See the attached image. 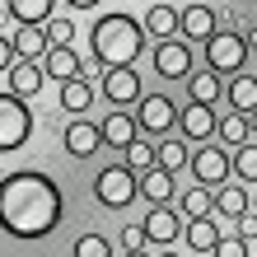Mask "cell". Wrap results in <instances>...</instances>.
<instances>
[{"instance_id": "cell-1", "label": "cell", "mask_w": 257, "mask_h": 257, "mask_svg": "<svg viewBox=\"0 0 257 257\" xmlns=\"http://www.w3.org/2000/svg\"><path fill=\"white\" fill-rule=\"evenodd\" d=\"M66 215V196L56 187L52 173L19 169L0 178V229L19 243H38V238L56 234V224Z\"/></svg>"}, {"instance_id": "cell-2", "label": "cell", "mask_w": 257, "mask_h": 257, "mask_svg": "<svg viewBox=\"0 0 257 257\" xmlns=\"http://www.w3.org/2000/svg\"><path fill=\"white\" fill-rule=\"evenodd\" d=\"M145 24L131 19V14L112 10V14H98L89 24V52H94L98 66H136L145 52Z\"/></svg>"}, {"instance_id": "cell-3", "label": "cell", "mask_w": 257, "mask_h": 257, "mask_svg": "<svg viewBox=\"0 0 257 257\" xmlns=\"http://www.w3.org/2000/svg\"><path fill=\"white\" fill-rule=\"evenodd\" d=\"M136 196H141V173L131 169V164H108V169L94 173V201L103 210H126Z\"/></svg>"}, {"instance_id": "cell-4", "label": "cell", "mask_w": 257, "mask_h": 257, "mask_svg": "<svg viewBox=\"0 0 257 257\" xmlns=\"http://www.w3.org/2000/svg\"><path fill=\"white\" fill-rule=\"evenodd\" d=\"M28 136H33V108H28L24 94L5 89V94H0V155L24 150Z\"/></svg>"}, {"instance_id": "cell-5", "label": "cell", "mask_w": 257, "mask_h": 257, "mask_svg": "<svg viewBox=\"0 0 257 257\" xmlns=\"http://www.w3.org/2000/svg\"><path fill=\"white\" fill-rule=\"evenodd\" d=\"M248 38L243 33H234L229 24L224 28H215V33L206 38V66L210 70H220V75H238L243 70V61H248Z\"/></svg>"}, {"instance_id": "cell-6", "label": "cell", "mask_w": 257, "mask_h": 257, "mask_svg": "<svg viewBox=\"0 0 257 257\" xmlns=\"http://www.w3.org/2000/svg\"><path fill=\"white\" fill-rule=\"evenodd\" d=\"M98 94L108 98L112 108H131V103L145 98V89H141L136 66H103V70H98Z\"/></svg>"}, {"instance_id": "cell-7", "label": "cell", "mask_w": 257, "mask_h": 257, "mask_svg": "<svg viewBox=\"0 0 257 257\" xmlns=\"http://www.w3.org/2000/svg\"><path fill=\"white\" fill-rule=\"evenodd\" d=\"M192 173L201 187H224V178H234V150L229 145H201L192 155Z\"/></svg>"}, {"instance_id": "cell-8", "label": "cell", "mask_w": 257, "mask_h": 257, "mask_svg": "<svg viewBox=\"0 0 257 257\" xmlns=\"http://www.w3.org/2000/svg\"><path fill=\"white\" fill-rule=\"evenodd\" d=\"M155 70H159V80H187L192 75V42L187 38H164L155 42Z\"/></svg>"}, {"instance_id": "cell-9", "label": "cell", "mask_w": 257, "mask_h": 257, "mask_svg": "<svg viewBox=\"0 0 257 257\" xmlns=\"http://www.w3.org/2000/svg\"><path fill=\"white\" fill-rule=\"evenodd\" d=\"M178 112H183V108H173L169 94H150V98L136 103V122H141L145 136H169L178 126Z\"/></svg>"}, {"instance_id": "cell-10", "label": "cell", "mask_w": 257, "mask_h": 257, "mask_svg": "<svg viewBox=\"0 0 257 257\" xmlns=\"http://www.w3.org/2000/svg\"><path fill=\"white\" fill-rule=\"evenodd\" d=\"M178 131L187 136V141L196 145H206L210 136H220V117H215V103H201V98H192L183 112H178Z\"/></svg>"}, {"instance_id": "cell-11", "label": "cell", "mask_w": 257, "mask_h": 257, "mask_svg": "<svg viewBox=\"0 0 257 257\" xmlns=\"http://www.w3.org/2000/svg\"><path fill=\"white\" fill-rule=\"evenodd\" d=\"M98 150H103V126L84 122V112L70 117V126H66V155L70 159H94Z\"/></svg>"}, {"instance_id": "cell-12", "label": "cell", "mask_w": 257, "mask_h": 257, "mask_svg": "<svg viewBox=\"0 0 257 257\" xmlns=\"http://www.w3.org/2000/svg\"><path fill=\"white\" fill-rule=\"evenodd\" d=\"M145 234H150V243H178L183 238V215L169 206V201H155L150 206V215H145Z\"/></svg>"}, {"instance_id": "cell-13", "label": "cell", "mask_w": 257, "mask_h": 257, "mask_svg": "<svg viewBox=\"0 0 257 257\" xmlns=\"http://www.w3.org/2000/svg\"><path fill=\"white\" fill-rule=\"evenodd\" d=\"M47 80H52V75H47V66H42V61H33V56H19V61L10 66V89H14V94H24V98H38Z\"/></svg>"}, {"instance_id": "cell-14", "label": "cell", "mask_w": 257, "mask_h": 257, "mask_svg": "<svg viewBox=\"0 0 257 257\" xmlns=\"http://www.w3.org/2000/svg\"><path fill=\"white\" fill-rule=\"evenodd\" d=\"M42 66H47L52 80H75V75H84V56L75 52V42H52Z\"/></svg>"}, {"instance_id": "cell-15", "label": "cell", "mask_w": 257, "mask_h": 257, "mask_svg": "<svg viewBox=\"0 0 257 257\" xmlns=\"http://www.w3.org/2000/svg\"><path fill=\"white\" fill-rule=\"evenodd\" d=\"M215 28H220V14L210 10V5H187V10H183V24H178V38H187V42H206Z\"/></svg>"}, {"instance_id": "cell-16", "label": "cell", "mask_w": 257, "mask_h": 257, "mask_svg": "<svg viewBox=\"0 0 257 257\" xmlns=\"http://www.w3.org/2000/svg\"><path fill=\"white\" fill-rule=\"evenodd\" d=\"M98 126H103V145H112V150H126L136 136H141V122H136L126 108H112Z\"/></svg>"}, {"instance_id": "cell-17", "label": "cell", "mask_w": 257, "mask_h": 257, "mask_svg": "<svg viewBox=\"0 0 257 257\" xmlns=\"http://www.w3.org/2000/svg\"><path fill=\"white\" fill-rule=\"evenodd\" d=\"M173 169H164V164H150V169L141 173V196H145V206H155V201H173Z\"/></svg>"}, {"instance_id": "cell-18", "label": "cell", "mask_w": 257, "mask_h": 257, "mask_svg": "<svg viewBox=\"0 0 257 257\" xmlns=\"http://www.w3.org/2000/svg\"><path fill=\"white\" fill-rule=\"evenodd\" d=\"M220 224L215 220H210V215H196V220H187V248L183 252H196V257H215V243H220Z\"/></svg>"}, {"instance_id": "cell-19", "label": "cell", "mask_w": 257, "mask_h": 257, "mask_svg": "<svg viewBox=\"0 0 257 257\" xmlns=\"http://www.w3.org/2000/svg\"><path fill=\"white\" fill-rule=\"evenodd\" d=\"M89 103H94V75H75V80H61V108L70 117L89 112Z\"/></svg>"}, {"instance_id": "cell-20", "label": "cell", "mask_w": 257, "mask_h": 257, "mask_svg": "<svg viewBox=\"0 0 257 257\" xmlns=\"http://www.w3.org/2000/svg\"><path fill=\"white\" fill-rule=\"evenodd\" d=\"M14 47H19V56L42 61V56H47V47H52L47 24H14Z\"/></svg>"}, {"instance_id": "cell-21", "label": "cell", "mask_w": 257, "mask_h": 257, "mask_svg": "<svg viewBox=\"0 0 257 257\" xmlns=\"http://www.w3.org/2000/svg\"><path fill=\"white\" fill-rule=\"evenodd\" d=\"M145 33L155 38V42H164V38H178V24H183V10H173V5H150V14H145Z\"/></svg>"}, {"instance_id": "cell-22", "label": "cell", "mask_w": 257, "mask_h": 257, "mask_svg": "<svg viewBox=\"0 0 257 257\" xmlns=\"http://www.w3.org/2000/svg\"><path fill=\"white\" fill-rule=\"evenodd\" d=\"M224 98H229V108L238 112H257V75H229V89H224Z\"/></svg>"}, {"instance_id": "cell-23", "label": "cell", "mask_w": 257, "mask_h": 257, "mask_svg": "<svg viewBox=\"0 0 257 257\" xmlns=\"http://www.w3.org/2000/svg\"><path fill=\"white\" fill-rule=\"evenodd\" d=\"M187 98H201V103H220L224 98V84H220V70H192L187 75Z\"/></svg>"}, {"instance_id": "cell-24", "label": "cell", "mask_w": 257, "mask_h": 257, "mask_svg": "<svg viewBox=\"0 0 257 257\" xmlns=\"http://www.w3.org/2000/svg\"><path fill=\"white\" fill-rule=\"evenodd\" d=\"M56 0H5V14L14 24H47Z\"/></svg>"}, {"instance_id": "cell-25", "label": "cell", "mask_w": 257, "mask_h": 257, "mask_svg": "<svg viewBox=\"0 0 257 257\" xmlns=\"http://www.w3.org/2000/svg\"><path fill=\"white\" fill-rule=\"evenodd\" d=\"M215 210H220L224 220H238L243 210H252V196L238 183H224V187H215Z\"/></svg>"}, {"instance_id": "cell-26", "label": "cell", "mask_w": 257, "mask_h": 257, "mask_svg": "<svg viewBox=\"0 0 257 257\" xmlns=\"http://www.w3.org/2000/svg\"><path fill=\"white\" fill-rule=\"evenodd\" d=\"M220 141L224 145H243V141H252V122H248V112H238V108H229V112H224L220 117Z\"/></svg>"}, {"instance_id": "cell-27", "label": "cell", "mask_w": 257, "mask_h": 257, "mask_svg": "<svg viewBox=\"0 0 257 257\" xmlns=\"http://www.w3.org/2000/svg\"><path fill=\"white\" fill-rule=\"evenodd\" d=\"M178 210H187V220L210 215V210H215V187H201V183H196L192 192H183V196H178Z\"/></svg>"}, {"instance_id": "cell-28", "label": "cell", "mask_w": 257, "mask_h": 257, "mask_svg": "<svg viewBox=\"0 0 257 257\" xmlns=\"http://www.w3.org/2000/svg\"><path fill=\"white\" fill-rule=\"evenodd\" d=\"M234 178H238V183H252V187H257V141L234 145Z\"/></svg>"}, {"instance_id": "cell-29", "label": "cell", "mask_w": 257, "mask_h": 257, "mask_svg": "<svg viewBox=\"0 0 257 257\" xmlns=\"http://www.w3.org/2000/svg\"><path fill=\"white\" fill-rule=\"evenodd\" d=\"M122 155H126V164H131L136 173H145L150 164H159V145H150L145 136H136V141H131V145L122 150Z\"/></svg>"}, {"instance_id": "cell-30", "label": "cell", "mask_w": 257, "mask_h": 257, "mask_svg": "<svg viewBox=\"0 0 257 257\" xmlns=\"http://www.w3.org/2000/svg\"><path fill=\"white\" fill-rule=\"evenodd\" d=\"M159 164H164V169H173V173L192 164V159H187V141H183V136H169V141L159 145Z\"/></svg>"}, {"instance_id": "cell-31", "label": "cell", "mask_w": 257, "mask_h": 257, "mask_svg": "<svg viewBox=\"0 0 257 257\" xmlns=\"http://www.w3.org/2000/svg\"><path fill=\"white\" fill-rule=\"evenodd\" d=\"M75 252H80V257H112L117 248L103 234H80V238H75Z\"/></svg>"}, {"instance_id": "cell-32", "label": "cell", "mask_w": 257, "mask_h": 257, "mask_svg": "<svg viewBox=\"0 0 257 257\" xmlns=\"http://www.w3.org/2000/svg\"><path fill=\"white\" fill-rule=\"evenodd\" d=\"M150 248V234H145V224H126L122 238H117V252H145Z\"/></svg>"}, {"instance_id": "cell-33", "label": "cell", "mask_w": 257, "mask_h": 257, "mask_svg": "<svg viewBox=\"0 0 257 257\" xmlns=\"http://www.w3.org/2000/svg\"><path fill=\"white\" fill-rule=\"evenodd\" d=\"M47 38H52V42H75V19L52 14V19H47Z\"/></svg>"}, {"instance_id": "cell-34", "label": "cell", "mask_w": 257, "mask_h": 257, "mask_svg": "<svg viewBox=\"0 0 257 257\" xmlns=\"http://www.w3.org/2000/svg\"><path fill=\"white\" fill-rule=\"evenodd\" d=\"M14 61H19V47H14V38L0 33V70L10 75V66H14Z\"/></svg>"}, {"instance_id": "cell-35", "label": "cell", "mask_w": 257, "mask_h": 257, "mask_svg": "<svg viewBox=\"0 0 257 257\" xmlns=\"http://www.w3.org/2000/svg\"><path fill=\"white\" fill-rule=\"evenodd\" d=\"M70 10H98V0H66Z\"/></svg>"}, {"instance_id": "cell-36", "label": "cell", "mask_w": 257, "mask_h": 257, "mask_svg": "<svg viewBox=\"0 0 257 257\" xmlns=\"http://www.w3.org/2000/svg\"><path fill=\"white\" fill-rule=\"evenodd\" d=\"M243 38H248V47H252V52H257V24H252V28H248V33H243Z\"/></svg>"}, {"instance_id": "cell-37", "label": "cell", "mask_w": 257, "mask_h": 257, "mask_svg": "<svg viewBox=\"0 0 257 257\" xmlns=\"http://www.w3.org/2000/svg\"><path fill=\"white\" fill-rule=\"evenodd\" d=\"M238 5H257V0H238Z\"/></svg>"}, {"instance_id": "cell-38", "label": "cell", "mask_w": 257, "mask_h": 257, "mask_svg": "<svg viewBox=\"0 0 257 257\" xmlns=\"http://www.w3.org/2000/svg\"><path fill=\"white\" fill-rule=\"evenodd\" d=\"M252 210H257V192H252Z\"/></svg>"}]
</instances>
